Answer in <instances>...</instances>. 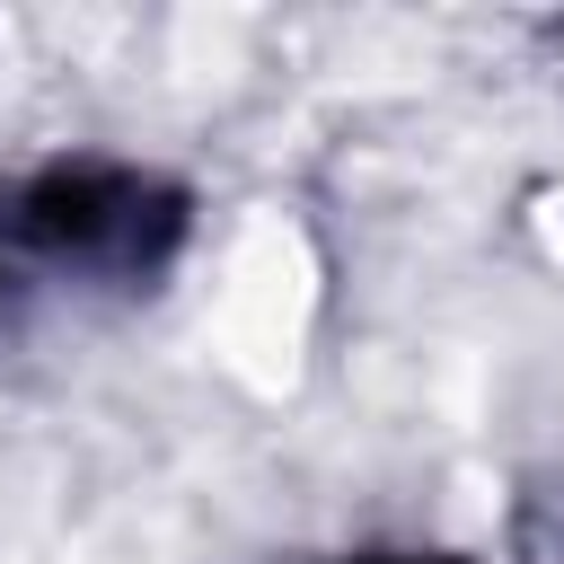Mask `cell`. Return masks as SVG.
Listing matches in <instances>:
<instances>
[{"label": "cell", "instance_id": "2", "mask_svg": "<svg viewBox=\"0 0 564 564\" xmlns=\"http://www.w3.org/2000/svg\"><path fill=\"white\" fill-rule=\"evenodd\" d=\"M546 238H555V247H564V194H555V203H546Z\"/></svg>", "mask_w": 564, "mask_h": 564}, {"label": "cell", "instance_id": "1", "mask_svg": "<svg viewBox=\"0 0 564 564\" xmlns=\"http://www.w3.org/2000/svg\"><path fill=\"white\" fill-rule=\"evenodd\" d=\"M300 247L282 229H256L229 264V300H220V335H229V361L247 379H282L291 370V335H300Z\"/></svg>", "mask_w": 564, "mask_h": 564}]
</instances>
